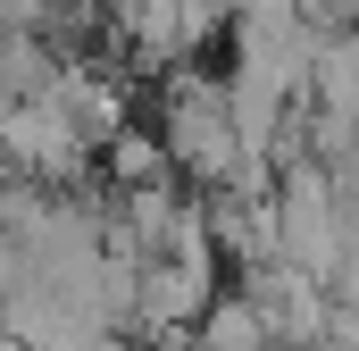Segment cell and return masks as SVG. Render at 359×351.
<instances>
[{"mask_svg": "<svg viewBox=\"0 0 359 351\" xmlns=\"http://www.w3.org/2000/svg\"><path fill=\"white\" fill-rule=\"evenodd\" d=\"M100 168L117 192H142V184H176V159H168V143H159V126H126L109 151H100Z\"/></svg>", "mask_w": 359, "mask_h": 351, "instance_id": "obj_6", "label": "cell"}, {"mask_svg": "<svg viewBox=\"0 0 359 351\" xmlns=\"http://www.w3.org/2000/svg\"><path fill=\"white\" fill-rule=\"evenodd\" d=\"M0 159H8V176H25V184L67 192V176H84V159H100V151L76 134V117L42 92V100H17L0 117Z\"/></svg>", "mask_w": 359, "mask_h": 351, "instance_id": "obj_3", "label": "cell"}, {"mask_svg": "<svg viewBox=\"0 0 359 351\" xmlns=\"http://www.w3.org/2000/svg\"><path fill=\"white\" fill-rule=\"evenodd\" d=\"M159 143H168L176 176H201V192H226L251 168L243 134H234V109H226V76H201V67H176L159 84Z\"/></svg>", "mask_w": 359, "mask_h": 351, "instance_id": "obj_1", "label": "cell"}, {"mask_svg": "<svg viewBox=\"0 0 359 351\" xmlns=\"http://www.w3.org/2000/svg\"><path fill=\"white\" fill-rule=\"evenodd\" d=\"M0 351H25V343H17V335H0Z\"/></svg>", "mask_w": 359, "mask_h": 351, "instance_id": "obj_8", "label": "cell"}, {"mask_svg": "<svg viewBox=\"0 0 359 351\" xmlns=\"http://www.w3.org/2000/svg\"><path fill=\"white\" fill-rule=\"evenodd\" d=\"M243 293H251V310L268 318L276 351H326V343H334V293L309 284L301 267H284V260H276V267H251Z\"/></svg>", "mask_w": 359, "mask_h": 351, "instance_id": "obj_4", "label": "cell"}, {"mask_svg": "<svg viewBox=\"0 0 359 351\" xmlns=\"http://www.w3.org/2000/svg\"><path fill=\"white\" fill-rule=\"evenodd\" d=\"M276 209H284V267H301L309 284L343 293V267H351V201L334 168L301 159V168L276 176Z\"/></svg>", "mask_w": 359, "mask_h": 351, "instance_id": "obj_2", "label": "cell"}, {"mask_svg": "<svg viewBox=\"0 0 359 351\" xmlns=\"http://www.w3.org/2000/svg\"><path fill=\"white\" fill-rule=\"evenodd\" d=\"M192 351H276V335H268V318L251 310V293L234 284V293H217V301H209V318H201Z\"/></svg>", "mask_w": 359, "mask_h": 351, "instance_id": "obj_7", "label": "cell"}, {"mask_svg": "<svg viewBox=\"0 0 359 351\" xmlns=\"http://www.w3.org/2000/svg\"><path fill=\"white\" fill-rule=\"evenodd\" d=\"M309 109L359 117V34L351 25H318V51H309Z\"/></svg>", "mask_w": 359, "mask_h": 351, "instance_id": "obj_5", "label": "cell"}]
</instances>
